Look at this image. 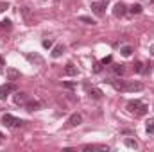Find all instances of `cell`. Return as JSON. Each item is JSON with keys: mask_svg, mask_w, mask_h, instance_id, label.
<instances>
[{"mask_svg": "<svg viewBox=\"0 0 154 152\" xmlns=\"http://www.w3.org/2000/svg\"><path fill=\"white\" fill-rule=\"evenodd\" d=\"M127 109H129V113L136 114V116H143V114H147V111H149V108L142 100H136V99L127 102Z\"/></svg>", "mask_w": 154, "mask_h": 152, "instance_id": "obj_1", "label": "cell"}, {"mask_svg": "<svg viewBox=\"0 0 154 152\" xmlns=\"http://www.w3.org/2000/svg\"><path fill=\"white\" fill-rule=\"evenodd\" d=\"M2 123H4L5 127H9V129H16V127H22L25 122H23L22 118L13 116L11 113H5V114H2Z\"/></svg>", "mask_w": 154, "mask_h": 152, "instance_id": "obj_2", "label": "cell"}, {"mask_svg": "<svg viewBox=\"0 0 154 152\" xmlns=\"http://www.w3.org/2000/svg\"><path fill=\"white\" fill-rule=\"evenodd\" d=\"M142 90H143V84H142V82H138V81H124L122 91L134 93V91H142Z\"/></svg>", "mask_w": 154, "mask_h": 152, "instance_id": "obj_3", "label": "cell"}, {"mask_svg": "<svg viewBox=\"0 0 154 152\" xmlns=\"http://www.w3.org/2000/svg\"><path fill=\"white\" fill-rule=\"evenodd\" d=\"M13 91H18L14 82L9 81L7 84H2V86H0V100H5V99L9 97V93H13Z\"/></svg>", "mask_w": 154, "mask_h": 152, "instance_id": "obj_4", "label": "cell"}, {"mask_svg": "<svg viewBox=\"0 0 154 152\" xmlns=\"http://www.w3.org/2000/svg\"><path fill=\"white\" fill-rule=\"evenodd\" d=\"M106 4H108V2H99V0H93V2H91V5H90V9H91L97 16H102V14H104V9H106Z\"/></svg>", "mask_w": 154, "mask_h": 152, "instance_id": "obj_5", "label": "cell"}, {"mask_svg": "<svg viewBox=\"0 0 154 152\" xmlns=\"http://www.w3.org/2000/svg\"><path fill=\"white\" fill-rule=\"evenodd\" d=\"M25 59L29 61V63H32V65H36V66H41L45 61H43V57L39 56V54H36V52H27L25 54Z\"/></svg>", "mask_w": 154, "mask_h": 152, "instance_id": "obj_6", "label": "cell"}, {"mask_svg": "<svg viewBox=\"0 0 154 152\" xmlns=\"http://www.w3.org/2000/svg\"><path fill=\"white\" fill-rule=\"evenodd\" d=\"M14 104L16 106H25L27 104V100H29V95L27 93H23V91H14Z\"/></svg>", "mask_w": 154, "mask_h": 152, "instance_id": "obj_7", "label": "cell"}, {"mask_svg": "<svg viewBox=\"0 0 154 152\" xmlns=\"http://www.w3.org/2000/svg\"><path fill=\"white\" fill-rule=\"evenodd\" d=\"M125 13H127V5H125L124 2H116L115 7H113V16H116V18H122Z\"/></svg>", "mask_w": 154, "mask_h": 152, "instance_id": "obj_8", "label": "cell"}, {"mask_svg": "<svg viewBox=\"0 0 154 152\" xmlns=\"http://www.w3.org/2000/svg\"><path fill=\"white\" fill-rule=\"evenodd\" d=\"M5 77H7V81H11V82H14V81H18L22 74H20V70H16V68H13V66H9L7 70H5Z\"/></svg>", "mask_w": 154, "mask_h": 152, "instance_id": "obj_9", "label": "cell"}, {"mask_svg": "<svg viewBox=\"0 0 154 152\" xmlns=\"http://www.w3.org/2000/svg\"><path fill=\"white\" fill-rule=\"evenodd\" d=\"M66 123H68V127H77V125H81V123H82V116H81L79 113H74L70 118H68V122H66Z\"/></svg>", "mask_w": 154, "mask_h": 152, "instance_id": "obj_10", "label": "cell"}, {"mask_svg": "<svg viewBox=\"0 0 154 152\" xmlns=\"http://www.w3.org/2000/svg\"><path fill=\"white\" fill-rule=\"evenodd\" d=\"M88 95H90V99H93V100H100L102 99V90H99V88H90L88 86Z\"/></svg>", "mask_w": 154, "mask_h": 152, "instance_id": "obj_11", "label": "cell"}, {"mask_svg": "<svg viewBox=\"0 0 154 152\" xmlns=\"http://www.w3.org/2000/svg\"><path fill=\"white\" fill-rule=\"evenodd\" d=\"M79 74V70H77L75 65H72V63H68L66 65V68H65V75H70V77H75Z\"/></svg>", "mask_w": 154, "mask_h": 152, "instance_id": "obj_12", "label": "cell"}, {"mask_svg": "<svg viewBox=\"0 0 154 152\" xmlns=\"http://www.w3.org/2000/svg\"><path fill=\"white\" fill-rule=\"evenodd\" d=\"M23 108H27V111H36V109L41 108V104H39L38 100H27V104Z\"/></svg>", "mask_w": 154, "mask_h": 152, "instance_id": "obj_13", "label": "cell"}, {"mask_svg": "<svg viewBox=\"0 0 154 152\" xmlns=\"http://www.w3.org/2000/svg\"><path fill=\"white\" fill-rule=\"evenodd\" d=\"M82 149H84V150H106V152L109 150L108 145H84Z\"/></svg>", "mask_w": 154, "mask_h": 152, "instance_id": "obj_14", "label": "cell"}, {"mask_svg": "<svg viewBox=\"0 0 154 152\" xmlns=\"http://www.w3.org/2000/svg\"><path fill=\"white\" fill-rule=\"evenodd\" d=\"M111 72H113L116 77H120V75H124L125 66H124V65H111Z\"/></svg>", "mask_w": 154, "mask_h": 152, "instance_id": "obj_15", "label": "cell"}, {"mask_svg": "<svg viewBox=\"0 0 154 152\" xmlns=\"http://www.w3.org/2000/svg\"><path fill=\"white\" fill-rule=\"evenodd\" d=\"M142 11H143L142 4H133V5L127 9V13H131V14H142Z\"/></svg>", "mask_w": 154, "mask_h": 152, "instance_id": "obj_16", "label": "cell"}, {"mask_svg": "<svg viewBox=\"0 0 154 152\" xmlns=\"http://www.w3.org/2000/svg\"><path fill=\"white\" fill-rule=\"evenodd\" d=\"M63 52H65V47H63V45H57V47H54V50H52V57L57 59V57L63 56Z\"/></svg>", "mask_w": 154, "mask_h": 152, "instance_id": "obj_17", "label": "cell"}, {"mask_svg": "<svg viewBox=\"0 0 154 152\" xmlns=\"http://www.w3.org/2000/svg\"><path fill=\"white\" fill-rule=\"evenodd\" d=\"M120 54H122L124 57H129V56L133 54V47H131V45H124V47H120Z\"/></svg>", "mask_w": 154, "mask_h": 152, "instance_id": "obj_18", "label": "cell"}, {"mask_svg": "<svg viewBox=\"0 0 154 152\" xmlns=\"http://www.w3.org/2000/svg\"><path fill=\"white\" fill-rule=\"evenodd\" d=\"M124 143H125V147H129V149H138V141L133 140V138H125Z\"/></svg>", "mask_w": 154, "mask_h": 152, "instance_id": "obj_19", "label": "cell"}, {"mask_svg": "<svg viewBox=\"0 0 154 152\" xmlns=\"http://www.w3.org/2000/svg\"><path fill=\"white\" fill-rule=\"evenodd\" d=\"M145 129H147V134H154V118H149L145 122Z\"/></svg>", "mask_w": 154, "mask_h": 152, "instance_id": "obj_20", "label": "cell"}, {"mask_svg": "<svg viewBox=\"0 0 154 152\" xmlns=\"http://www.w3.org/2000/svg\"><path fill=\"white\" fill-rule=\"evenodd\" d=\"M79 22L88 23V25H95V23H97V22H95L93 18H90V16H79Z\"/></svg>", "mask_w": 154, "mask_h": 152, "instance_id": "obj_21", "label": "cell"}, {"mask_svg": "<svg viewBox=\"0 0 154 152\" xmlns=\"http://www.w3.org/2000/svg\"><path fill=\"white\" fill-rule=\"evenodd\" d=\"M0 27H2V29H5V31H9V29L13 27V25H11V20H7V18H5V20H2V22H0Z\"/></svg>", "mask_w": 154, "mask_h": 152, "instance_id": "obj_22", "label": "cell"}, {"mask_svg": "<svg viewBox=\"0 0 154 152\" xmlns=\"http://www.w3.org/2000/svg\"><path fill=\"white\" fill-rule=\"evenodd\" d=\"M133 68H134V72H136V74H142V72H143V63H142V61H136Z\"/></svg>", "mask_w": 154, "mask_h": 152, "instance_id": "obj_23", "label": "cell"}, {"mask_svg": "<svg viewBox=\"0 0 154 152\" xmlns=\"http://www.w3.org/2000/svg\"><path fill=\"white\" fill-rule=\"evenodd\" d=\"M22 13H23V16H25V20L29 22V20H31V11H29V7H22Z\"/></svg>", "mask_w": 154, "mask_h": 152, "instance_id": "obj_24", "label": "cell"}, {"mask_svg": "<svg viewBox=\"0 0 154 152\" xmlns=\"http://www.w3.org/2000/svg\"><path fill=\"white\" fill-rule=\"evenodd\" d=\"M111 61H113V57H111V56H108V57H104L100 63H102V66H106V65H111Z\"/></svg>", "mask_w": 154, "mask_h": 152, "instance_id": "obj_25", "label": "cell"}, {"mask_svg": "<svg viewBox=\"0 0 154 152\" xmlns=\"http://www.w3.org/2000/svg\"><path fill=\"white\" fill-rule=\"evenodd\" d=\"M52 45H54V41H52V39H43V47H45V48H50Z\"/></svg>", "mask_w": 154, "mask_h": 152, "instance_id": "obj_26", "label": "cell"}, {"mask_svg": "<svg viewBox=\"0 0 154 152\" xmlns=\"http://www.w3.org/2000/svg\"><path fill=\"white\" fill-rule=\"evenodd\" d=\"M5 9H9V2H0V13H4Z\"/></svg>", "mask_w": 154, "mask_h": 152, "instance_id": "obj_27", "label": "cell"}, {"mask_svg": "<svg viewBox=\"0 0 154 152\" xmlns=\"http://www.w3.org/2000/svg\"><path fill=\"white\" fill-rule=\"evenodd\" d=\"M100 70H102V63H95V66H93V72H95V74H99Z\"/></svg>", "mask_w": 154, "mask_h": 152, "instance_id": "obj_28", "label": "cell"}, {"mask_svg": "<svg viewBox=\"0 0 154 152\" xmlns=\"http://www.w3.org/2000/svg\"><path fill=\"white\" fill-rule=\"evenodd\" d=\"M63 86H65V88H68V90H74V88H75V84H74V82H65Z\"/></svg>", "mask_w": 154, "mask_h": 152, "instance_id": "obj_29", "label": "cell"}, {"mask_svg": "<svg viewBox=\"0 0 154 152\" xmlns=\"http://www.w3.org/2000/svg\"><path fill=\"white\" fill-rule=\"evenodd\" d=\"M149 52H151V54L154 56V45H151V48H149Z\"/></svg>", "mask_w": 154, "mask_h": 152, "instance_id": "obj_30", "label": "cell"}, {"mask_svg": "<svg viewBox=\"0 0 154 152\" xmlns=\"http://www.w3.org/2000/svg\"><path fill=\"white\" fill-rule=\"evenodd\" d=\"M2 141H4V134L0 132V143H2Z\"/></svg>", "mask_w": 154, "mask_h": 152, "instance_id": "obj_31", "label": "cell"}, {"mask_svg": "<svg viewBox=\"0 0 154 152\" xmlns=\"http://www.w3.org/2000/svg\"><path fill=\"white\" fill-rule=\"evenodd\" d=\"M0 65H4V59H2V57H0Z\"/></svg>", "mask_w": 154, "mask_h": 152, "instance_id": "obj_32", "label": "cell"}, {"mask_svg": "<svg viewBox=\"0 0 154 152\" xmlns=\"http://www.w3.org/2000/svg\"><path fill=\"white\" fill-rule=\"evenodd\" d=\"M99 2H108V0H99Z\"/></svg>", "mask_w": 154, "mask_h": 152, "instance_id": "obj_33", "label": "cell"}, {"mask_svg": "<svg viewBox=\"0 0 154 152\" xmlns=\"http://www.w3.org/2000/svg\"><path fill=\"white\" fill-rule=\"evenodd\" d=\"M152 109H154V106H152Z\"/></svg>", "mask_w": 154, "mask_h": 152, "instance_id": "obj_34", "label": "cell"}, {"mask_svg": "<svg viewBox=\"0 0 154 152\" xmlns=\"http://www.w3.org/2000/svg\"><path fill=\"white\" fill-rule=\"evenodd\" d=\"M56 2H57V0H56Z\"/></svg>", "mask_w": 154, "mask_h": 152, "instance_id": "obj_35", "label": "cell"}]
</instances>
